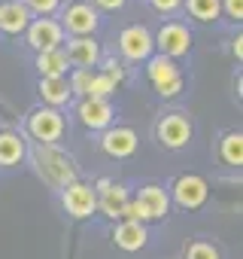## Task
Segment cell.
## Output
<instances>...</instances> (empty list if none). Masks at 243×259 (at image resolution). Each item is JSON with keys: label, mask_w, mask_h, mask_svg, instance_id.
<instances>
[{"label": "cell", "mask_w": 243, "mask_h": 259, "mask_svg": "<svg viewBox=\"0 0 243 259\" xmlns=\"http://www.w3.org/2000/svg\"><path fill=\"white\" fill-rule=\"evenodd\" d=\"M37 165H40V174L49 180V183H55V186H70L73 183V177H76V168L70 165V159L64 156V153H58L55 147H49V144H40L37 147Z\"/></svg>", "instance_id": "obj_1"}, {"label": "cell", "mask_w": 243, "mask_h": 259, "mask_svg": "<svg viewBox=\"0 0 243 259\" xmlns=\"http://www.w3.org/2000/svg\"><path fill=\"white\" fill-rule=\"evenodd\" d=\"M149 79L155 82V89H158L164 98H173V95L183 89V76H179L176 64H173L170 58H164V55H158V58L149 61Z\"/></svg>", "instance_id": "obj_2"}, {"label": "cell", "mask_w": 243, "mask_h": 259, "mask_svg": "<svg viewBox=\"0 0 243 259\" xmlns=\"http://www.w3.org/2000/svg\"><path fill=\"white\" fill-rule=\"evenodd\" d=\"M28 128H31V135H34L40 144H49V147H52V141H58L61 132H64V119H61L58 110H37V113L31 116Z\"/></svg>", "instance_id": "obj_3"}, {"label": "cell", "mask_w": 243, "mask_h": 259, "mask_svg": "<svg viewBox=\"0 0 243 259\" xmlns=\"http://www.w3.org/2000/svg\"><path fill=\"white\" fill-rule=\"evenodd\" d=\"M118 46H122V52H125L131 61H143V58H149V55H152L155 40H152V34H149L146 28L134 25V28H125V31H122Z\"/></svg>", "instance_id": "obj_4"}, {"label": "cell", "mask_w": 243, "mask_h": 259, "mask_svg": "<svg viewBox=\"0 0 243 259\" xmlns=\"http://www.w3.org/2000/svg\"><path fill=\"white\" fill-rule=\"evenodd\" d=\"M64 207H67V213H73V217H91L94 207H97L94 189L85 186V183H70V186L64 189Z\"/></svg>", "instance_id": "obj_5"}, {"label": "cell", "mask_w": 243, "mask_h": 259, "mask_svg": "<svg viewBox=\"0 0 243 259\" xmlns=\"http://www.w3.org/2000/svg\"><path fill=\"white\" fill-rule=\"evenodd\" d=\"M155 46L161 49V55H164V58L186 55V52H189V46H192V34H189L183 25H164V28L158 31V43H155Z\"/></svg>", "instance_id": "obj_6"}, {"label": "cell", "mask_w": 243, "mask_h": 259, "mask_svg": "<svg viewBox=\"0 0 243 259\" xmlns=\"http://www.w3.org/2000/svg\"><path fill=\"white\" fill-rule=\"evenodd\" d=\"M189 138H192V125H189L186 116L173 113V116H164L161 119V125H158V141L164 147H173L176 150V147L189 144Z\"/></svg>", "instance_id": "obj_7"}, {"label": "cell", "mask_w": 243, "mask_h": 259, "mask_svg": "<svg viewBox=\"0 0 243 259\" xmlns=\"http://www.w3.org/2000/svg\"><path fill=\"white\" fill-rule=\"evenodd\" d=\"M28 43L37 52H52L61 43V28L55 22H49V19H40V22L28 25Z\"/></svg>", "instance_id": "obj_8"}, {"label": "cell", "mask_w": 243, "mask_h": 259, "mask_svg": "<svg viewBox=\"0 0 243 259\" xmlns=\"http://www.w3.org/2000/svg\"><path fill=\"white\" fill-rule=\"evenodd\" d=\"M173 195H176V201L183 207H201L207 201V183L201 177H195V174H186V177L176 180Z\"/></svg>", "instance_id": "obj_9"}, {"label": "cell", "mask_w": 243, "mask_h": 259, "mask_svg": "<svg viewBox=\"0 0 243 259\" xmlns=\"http://www.w3.org/2000/svg\"><path fill=\"white\" fill-rule=\"evenodd\" d=\"M64 25H67L70 34L88 37V34H94V28H97V13H94L91 7H85V4H73V7L64 13Z\"/></svg>", "instance_id": "obj_10"}, {"label": "cell", "mask_w": 243, "mask_h": 259, "mask_svg": "<svg viewBox=\"0 0 243 259\" xmlns=\"http://www.w3.org/2000/svg\"><path fill=\"white\" fill-rule=\"evenodd\" d=\"M31 25V13L25 4H16V0H7L4 7H0V31L7 34H22L28 31Z\"/></svg>", "instance_id": "obj_11"}, {"label": "cell", "mask_w": 243, "mask_h": 259, "mask_svg": "<svg viewBox=\"0 0 243 259\" xmlns=\"http://www.w3.org/2000/svg\"><path fill=\"white\" fill-rule=\"evenodd\" d=\"M103 150L115 159H125L137 150V135L131 128H112V132L103 135Z\"/></svg>", "instance_id": "obj_12"}, {"label": "cell", "mask_w": 243, "mask_h": 259, "mask_svg": "<svg viewBox=\"0 0 243 259\" xmlns=\"http://www.w3.org/2000/svg\"><path fill=\"white\" fill-rule=\"evenodd\" d=\"M137 204H140V210H143V217H146V220H161V217L167 213V207H170L167 192H164V189H158V186H146V189H140Z\"/></svg>", "instance_id": "obj_13"}, {"label": "cell", "mask_w": 243, "mask_h": 259, "mask_svg": "<svg viewBox=\"0 0 243 259\" xmlns=\"http://www.w3.org/2000/svg\"><path fill=\"white\" fill-rule=\"evenodd\" d=\"M97 58H100V49H97V43H94V40H88V37H76V40H70L67 61L79 64L82 70H91V67L97 64Z\"/></svg>", "instance_id": "obj_14"}, {"label": "cell", "mask_w": 243, "mask_h": 259, "mask_svg": "<svg viewBox=\"0 0 243 259\" xmlns=\"http://www.w3.org/2000/svg\"><path fill=\"white\" fill-rule=\"evenodd\" d=\"M79 119L88 125V128H106L109 119H112V107L106 101H97V98H85L82 107H79Z\"/></svg>", "instance_id": "obj_15"}, {"label": "cell", "mask_w": 243, "mask_h": 259, "mask_svg": "<svg viewBox=\"0 0 243 259\" xmlns=\"http://www.w3.org/2000/svg\"><path fill=\"white\" fill-rule=\"evenodd\" d=\"M100 189H103V198H100V207L106 217H125V207H128V192L122 186H109L106 180H100Z\"/></svg>", "instance_id": "obj_16"}, {"label": "cell", "mask_w": 243, "mask_h": 259, "mask_svg": "<svg viewBox=\"0 0 243 259\" xmlns=\"http://www.w3.org/2000/svg\"><path fill=\"white\" fill-rule=\"evenodd\" d=\"M115 244L122 247V250H140L143 244H146V229L140 226V223H134V220H128V223H122L118 229H115Z\"/></svg>", "instance_id": "obj_17"}, {"label": "cell", "mask_w": 243, "mask_h": 259, "mask_svg": "<svg viewBox=\"0 0 243 259\" xmlns=\"http://www.w3.org/2000/svg\"><path fill=\"white\" fill-rule=\"evenodd\" d=\"M40 95L49 101V104H67L70 98V82L64 76H43L40 79Z\"/></svg>", "instance_id": "obj_18"}, {"label": "cell", "mask_w": 243, "mask_h": 259, "mask_svg": "<svg viewBox=\"0 0 243 259\" xmlns=\"http://www.w3.org/2000/svg\"><path fill=\"white\" fill-rule=\"evenodd\" d=\"M37 67H40L43 76H64V70H67V52H61V49L40 52Z\"/></svg>", "instance_id": "obj_19"}, {"label": "cell", "mask_w": 243, "mask_h": 259, "mask_svg": "<svg viewBox=\"0 0 243 259\" xmlns=\"http://www.w3.org/2000/svg\"><path fill=\"white\" fill-rule=\"evenodd\" d=\"M22 156H25V144L19 135H13V132L0 135V165H16Z\"/></svg>", "instance_id": "obj_20"}, {"label": "cell", "mask_w": 243, "mask_h": 259, "mask_svg": "<svg viewBox=\"0 0 243 259\" xmlns=\"http://www.w3.org/2000/svg\"><path fill=\"white\" fill-rule=\"evenodd\" d=\"M109 92H115V79H112V76H106V73H94V76H91V82H88L85 98H97V101H103Z\"/></svg>", "instance_id": "obj_21"}, {"label": "cell", "mask_w": 243, "mask_h": 259, "mask_svg": "<svg viewBox=\"0 0 243 259\" xmlns=\"http://www.w3.org/2000/svg\"><path fill=\"white\" fill-rule=\"evenodd\" d=\"M222 159H225L228 165H240V162H243V138H240L237 132L222 141Z\"/></svg>", "instance_id": "obj_22"}, {"label": "cell", "mask_w": 243, "mask_h": 259, "mask_svg": "<svg viewBox=\"0 0 243 259\" xmlns=\"http://www.w3.org/2000/svg\"><path fill=\"white\" fill-rule=\"evenodd\" d=\"M189 13L201 22H213L219 16V0H189Z\"/></svg>", "instance_id": "obj_23"}, {"label": "cell", "mask_w": 243, "mask_h": 259, "mask_svg": "<svg viewBox=\"0 0 243 259\" xmlns=\"http://www.w3.org/2000/svg\"><path fill=\"white\" fill-rule=\"evenodd\" d=\"M186 259H219V250H216L213 244H204V241H198V244H192V247H189Z\"/></svg>", "instance_id": "obj_24"}, {"label": "cell", "mask_w": 243, "mask_h": 259, "mask_svg": "<svg viewBox=\"0 0 243 259\" xmlns=\"http://www.w3.org/2000/svg\"><path fill=\"white\" fill-rule=\"evenodd\" d=\"M91 70H79L76 76H73V82H70V92H79V95H85L88 92V82H91Z\"/></svg>", "instance_id": "obj_25"}, {"label": "cell", "mask_w": 243, "mask_h": 259, "mask_svg": "<svg viewBox=\"0 0 243 259\" xmlns=\"http://www.w3.org/2000/svg\"><path fill=\"white\" fill-rule=\"evenodd\" d=\"M25 7H28V13L34 10V13H52L55 7H58V0H25Z\"/></svg>", "instance_id": "obj_26"}, {"label": "cell", "mask_w": 243, "mask_h": 259, "mask_svg": "<svg viewBox=\"0 0 243 259\" xmlns=\"http://www.w3.org/2000/svg\"><path fill=\"white\" fill-rule=\"evenodd\" d=\"M225 10L231 19H243V0H225Z\"/></svg>", "instance_id": "obj_27"}, {"label": "cell", "mask_w": 243, "mask_h": 259, "mask_svg": "<svg viewBox=\"0 0 243 259\" xmlns=\"http://www.w3.org/2000/svg\"><path fill=\"white\" fill-rule=\"evenodd\" d=\"M179 4H183V0H152V7H155L158 13H173Z\"/></svg>", "instance_id": "obj_28"}, {"label": "cell", "mask_w": 243, "mask_h": 259, "mask_svg": "<svg viewBox=\"0 0 243 259\" xmlns=\"http://www.w3.org/2000/svg\"><path fill=\"white\" fill-rule=\"evenodd\" d=\"M97 4L103 10H118V7H125V0H97Z\"/></svg>", "instance_id": "obj_29"}]
</instances>
